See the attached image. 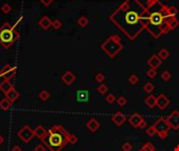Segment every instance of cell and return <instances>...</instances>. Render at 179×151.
I'll return each mask as SVG.
<instances>
[{"label":"cell","instance_id":"5b68a950","mask_svg":"<svg viewBox=\"0 0 179 151\" xmlns=\"http://www.w3.org/2000/svg\"><path fill=\"white\" fill-rule=\"evenodd\" d=\"M123 48L124 46H123L122 39L118 35L110 36L101 44V49L111 59L116 57L121 53V50H123Z\"/></svg>","mask_w":179,"mask_h":151},{"label":"cell","instance_id":"f6af8a7d","mask_svg":"<svg viewBox=\"0 0 179 151\" xmlns=\"http://www.w3.org/2000/svg\"><path fill=\"white\" fill-rule=\"evenodd\" d=\"M174 151H179V145H177V146H175Z\"/></svg>","mask_w":179,"mask_h":151},{"label":"cell","instance_id":"d6986e66","mask_svg":"<svg viewBox=\"0 0 179 151\" xmlns=\"http://www.w3.org/2000/svg\"><path fill=\"white\" fill-rule=\"evenodd\" d=\"M46 133H47V131L45 130L42 126H38L37 128L35 129V131H34V134H35L39 140H43V138H45V135H46Z\"/></svg>","mask_w":179,"mask_h":151},{"label":"cell","instance_id":"6da1fadb","mask_svg":"<svg viewBox=\"0 0 179 151\" xmlns=\"http://www.w3.org/2000/svg\"><path fill=\"white\" fill-rule=\"evenodd\" d=\"M175 6H168L160 0H147L146 14L142 18L144 28L154 38H159L179 25Z\"/></svg>","mask_w":179,"mask_h":151},{"label":"cell","instance_id":"f35d334b","mask_svg":"<svg viewBox=\"0 0 179 151\" xmlns=\"http://www.w3.org/2000/svg\"><path fill=\"white\" fill-rule=\"evenodd\" d=\"M77 142H78L77 136H75V134H69V136H68V143L72 144V145H75Z\"/></svg>","mask_w":179,"mask_h":151},{"label":"cell","instance_id":"8fae6325","mask_svg":"<svg viewBox=\"0 0 179 151\" xmlns=\"http://www.w3.org/2000/svg\"><path fill=\"white\" fill-rule=\"evenodd\" d=\"M147 63H148V65H149L151 68H154V69H156L157 67H159V66H160V64L162 63V60L159 58L157 55H152L151 57L148 59V62Z\"/></svg>","mask_w":179,"mask_h":151},{"label":"cell","instance_id":"ac0fdd59","mask_svg":"<svg viewBox=\"0 0 179 151\" xmlns=\"http://www.w3.org/2000/svg\"><path fill=\"white\" fill-rule=\"evenodd\" d=\"M5 96H6L5 98H8V100H10L13 103V102H15V101L19 98V92L16 90L15 88H13V89H11L8 93H5Z\"/></svg>","mask_w":179,"mask_h":151},{"label":"cell","instance_id":"b9f144b4","mask_svg":"<svg viewBox=\"0 0 179 151\" xmlns=\"http://www.w3.org/2000/svg\"><path fill=\"white\" fill-rule=\"evenodd\" d=\"M147 126V122H146V120H142V122H140V124H139V126H138V128H140V129H144V127Z\"/></svg>","mask_w":179,"mask_h":151},{"label":"cell","instance_id":"2e32d148","mask_svg":"<svg viewBox=\"0 0 179 151\" xmlns=\"http://www.w3.org/2000/svg\"><path fill=\"white\" fill-rule=\"evenodd\" d=\"M99 122L97 121V119H90L89 121L86 123V127H87L88 129H89L90 131H92V132H94V131H97V129L99 128Z\"/></svg>","mask_w":179,"mask_h":151},{"label":"cell","instance_id":"d6a6232c","mask_svg":"<svg viewBox=\"0 0 179 151\" xmlns=\"http://www.w3.org/2000/svg\"><path fill=\"white\" fill-rule=\"evenodd\" d=\"M133 146H132V144L130 142H125L124 144L122 145V150L123 151H131Z\"/></svg>","mask_w":179,"mask_h":151},{"label":"cell","instance_id":"1f68e13d","mask_svg":"<svg viewBox=\"0 0 179 151\" xmlns=\"http://www.w3.org/2000/svg\"><path fill=\"white\" fill-rule=\"evenodd\" d=\"M115 102H116L118 106L123 107V106H125L126 104H127V99L125 98V97H119V98L116 99V101H115Z\"/></svg>","mask_w":179,"mask_h":151},{"label":"cell","instance_id":"7a4b0ae2","mask_svg":"<svg viewBox=\"0 0 179 151\" xmlns=\"http://www.w3.org/2000/svg\"><path fill=\"white\" fill-rule=\"evenodd\" d=\"M144 14L146 8L139 0H125L109 16V20L133 41L146 28L142 21Z\"/></svg>","mask_w":179,"mask_h":151},{"label":"cell","instance_id":"ee69618b","mask_svg":"<svg viewBox=\"0 0 179 151\" xmlns=\"http://www.w3.org/2000/svg\"><path fill=\"white\" fill-rule=\"evenodd\" d=\"M2 143H3V138H2V135L0 134V145H1Z\"/></svg>","mask_w":179,"mask_h":151},{"label":"cell","instance_id":"d590c367","mask_svg":"<svg viewBox=\"0 0 179 151\" xmlns=\"http://www.w3.org/2000/svg\"><path fill=\"white\" fill-rule=\"evenodd\" d=\"M156 75H157V71H156V69H154V68H150L149 71H147V76L149 77L150 79L155 78V77H156Z\"/></svg>","mask_w":179,"mask_h":151},{"label":"cell","instance_id":"836d02e7","mask_svg":"<svg viewBox=\"0 0 179 151\" xmlns=\"http://www.w3.org/2000/svg\"><path fill=\"white\" fill-rule=\"evenodd\" d=\"M147 134H148L149 136H151V138H153V136H154L155 134H157L156 129L154 128V126H153V125L150 126L149 128L147 129Z\"/></svg>","mask_w":179,"mask_h":151},{"label":"cell","instance_id":"ffe728a7","mask_svg":"<svg viewBox=\"0 0 179 151\" xmlns=\"http://www.w3.org/2000/svg\"><path fill=\"white\" fill-rule=\"evenodd\" d=\"M14 88V86H13V84H11L10 81H3L2 83L0 84V90L2 91V92L4 93H8V91L11 90V89H13Z\"/></svg>","mask_w":179,"mask_h":151},{"label":"cell","instance_id":"cb8c5ba5","mask_svg":"<svg viewBox=\"0 0 179 151\" xmlns=\"http://www.w3.org/2000/svg\"><path fill=\"white\" fill-rule=\"evenodd\" d=\"M155 150H156V149H155V146L152 143H150V142L144 144L142 148L139 149V151H155Z\"/></svg>","mask_w":179,"mask_h":151},{"label":"cell","instance_id":"7bdbcfd3","mask_svg":"<svg viewBox=\"0 0 179 151\" xmlns=\"http://www.w3.org/2000/svg\"><path fill=\"white\" fill-rule=\"evenodd\" d=\"M12 151H21V148H20L19 146H15V147H13Z\"/></svg>","mask_w":179,"mask_h":151},{"label":"cell","instance_id":"8d00e7d4","mask_svg":"<svg viewBox=\"0 0 179 151\" xmlns=\"http://www.w3.org/2000/svg\"><path fill=\"white\" fill-rule=\"evenodd\" d=\"M106 101H107V103L112 104L116 101V98H115V96L113 93H109V95H107V97H106Z\"/></svg>","mask_w":179,"mask_h":151},{"label":"cell","instance_id":"52a82bcc","mask_svg":"<svg viewBox=\"0 0 179 151\" xmlns=\"http://www.w3.org/2000/svg\"><path fill=\"white\" fill-rule=\"evenodd\" d=\"M18 135H19V138H21L22 141H24V143H28L35 134H34V131H32L28 126H24V127L18 132Z\"/></svg>","mask_w":179,"mask_h":151},{"label":"cell","instance_id":"74e56055","mask_svg":"<svg viewBox=\"0 0 179 151\" xmlns=\"http://www.w3.org/2000/svg\"><path fill=\"white\" fill-rule=\"evenodd\" d=\"M51 26L55 28V30H60V28H62V22H61L60 20H58V19H56V20L52 21Z\"/></svg>","mask_w":179,"mask_h":151},{"label":"cell","instance_id":"5bb4252c","mask_svg":"<svg viewBox=\"0 0 179 151\" xmlns=\"http://www.w3.org/2000/svg\"><path fill=\"white\" fill-rule=\"evenodd\" d=\"M62 81L66 84V85H71V84L75 81V73H72L71 71H66V73L62 76Z\"/></svg>","mask_w":179,"mask_h":151},{"label":"cell","instance_id":"d4e9b609","mask_svg":"<svg viewBox=\"0 0 179 151\" xmlns=\"http://www.w3.org/2000/svg\"><path fill=\"white\" fill-rule=\"evenodd\" d=\"M157 56H158L161 60H166V59L169 58L170 53H169V50H168L167 48H161V49L158 52V55H157Z\"/></svg>","mask_w":179,"mask_h":151},{"label":"cell","instance_id":"4fadbf2b","mask_svg":"<svg viewBox=\"0 0 179 151\" xmlns=\"http://www.w3.org/2000/svg\"><path fill=\"white\" fill-rule=\"evenodd\" d=\"M142 120H144V118H142L139 113H133V114L129 118V123L131 124L134 128H137Z\"/></svg>","mask_w":179,"mask_h":151},{"label":"cell","instance_id":"8992f818","mask_svg":"<svg viewBox=\"0 0 179 151\" xmlns=\"http://www.w3.org/2000/svg\"><path fill=\"white\" fill-rule=\"evenodd\" d=\"M153 126H154V128L156 129V132H157V134H158V136L160 138H162V140H164V138H167L168 131L171 129V126L169 125L167 120L163 118H159L158 120L153 124Z\"/></svg>","mask_w":179,"mask_h":151},{"label":"cell","instance_id":"4316f807","mask_svg":"<svg viewBox=\"0 0 179 151\" xmlns=\"http://www.w3.org/2000/svg\"><path fill=\"white\" fill-rule=\"evenodd\" d=\"M161 80H163L164 82H169L172 79V73L169 71H164L163 73H161Z\"/></svg>","mask_w":179,"mask_h":151},{"label":"cell","instance_id":"4dcf8cb0","mask_svg":"<svg viewBox=\"0 0 179 151\" xmlns=\"http://www.w3.org/2000/svg\"><path fill=\"white\" fill-rule=\"evenodd\" d=\"M94 79H95V81H97V83L102 84L103 82L105 81V75L103 73H97V75H95Z\"/></svg>","mask_w":179,"mask_h":151},{"label":"cell","instance_id":"277c9868","mask_svg":"<svg viewBox=\"0 0 179 151\" xmlns=\"http://www.w3.org/2000/svg\"><path fill=\"white\" fill-rule=\"evenodd\" d=\"M16 24L14 26L8 22H4L0 26V44L3 48H10L18 40L19 34L15 30Z\"/></svg>","mask_w":179,"mask_h":151},{"label":"cell","instance_id":"30bf717a","mask_svg":"<svg viewBox=\"0 0 179 151\" xmlns=\"http://www.w3.org/2000/svg\"><path fill=\"white\" fill-rule=\"evenodd\" d=\"M169 104H170L169 98H168L166 95H163V93L159 95V96L156 98V106L159 109H161V110H163Z\"/></svg>","mask_w":179,"mask_h":151},{"label":"cell","instance_id":"ab89813d","mask_svg":"<svg viewBox=\"0 0 179 151\" xmlns=\"http://www.w3.org/2000/svg\"><path fill=\"white\" fill-rule=\"evenodd\" d=\"M41 3H42L44 6H49L52 2H54V0H40Z\"/></svg>","mask_w":179,"mask_h":151},{"label":"cell","instance_id":"9c48e42d","mask_svg":"<svg viewBox=\"0 0 179 151\" xmlns=\"http://www.w3.org/2000/svg\"><path fill=\"white\" fill-rule=\"evenodd\" d=\"M16 73H17V68L16 67H11L10 65H5L0 71V77H2L4 81H10V79L13 78Z\"/></svg>","mask_w":179,"mask_h":151},{"label":"cell","instance_id":"e575fe53","mask_svg":"<svg viewBox=\"0 0 179 151\" xmlns=\"http://www.w3.org/2000/svg\"><path fill=\"white\" fill-rule=\"evenodd\" d=\"M1 11H2V13H4V14H8V13L12 12V6H11L10 4H8V3H4V4L1 6Z\"/></svg>","mask_w":179,"mask_h":151},{"label":"cell","instance_id":"484cf974","mask_svg":"<svg viewBox=\"0 0 179 151\" xmlns=\"http://www.w3.org/2000/svg\"><path fill=\"white\" fill-rule=\"evenodd\" d=\"M154 88H155V86H154V84L153 83H151V82H148V83H146L144 85V87H142V89H144V91L147 93H151V92H153V90H154Z\"/></svg>","mask_w":179,"mask_h":151},{"label":"cell","instance_id":"9a60e30c","mask_svg":"<svg viewBox=\"0 0 179 151\" xmlns=\"http://www.w3.org/2000/svg\"><path fill=\"white\" fill-rule=\"evenodd\" d=\"M51 24H52V21L50 20V18L48 17V16H43V17L41 18V19H40V21H39V25L44 30H48V28L51 26Z\"/></svg>","mask_w":179,"mask_h":151},{"label":"cell","instance_id":"3957f363","mask_svg":"<svg viewBox=\"0 0 179 151\" xmlns=\"http://www.w3.org/2000/svg\"><path fill=\"white\" fill-rule=\"evenodd\" d=\"M69 134L61 125H56L48 130L42 141L51 151H61L68 143Z\"/></svg>","mask_w":179,"mask_h":151},{"label":"cell","instance_id":"83f0119b","mask_svg":"<svg viewBox=\"0 0 179 151\" xmlns=\"http://www.w3.org/2000/svg\"><path fill=\"white\" fill-rule=\"evenodd\" d=\"M49 97H50V93L48 92L47 90H42L39 93V98L41 99V101H43V102L47 101L48 99H49Z\"/></svg>","mask_w":179,"mask_h":151},{"label":"cell","instance_id":"60d3db41","mask_svg":"<svg viewBox=\"0 0 179 151\" xmlns=\"http://www.w3.org/2000/svg\"><path fill=\"white\" fill-rule=\"evenodd\" d=\"M35 151H45V147L43 146V145H38V146H36L35 148Z\"/></svg>","mask_w":179,"mask_h":151},{"label":"cell","instance_id":"f546056e","mask_svg":"<svg viewBox=\"0 0 179 151\" xmlns=\"http://www.w3.org/2000/svg\"><path fill=\"white\" fill-rule=\"evenodd\" d=\"M97 90L99 95H105L106 92H108V86L106 84H99Z\"/></svg>","mask_w":179,"mask_h":151},{"label":"cell","instance_id":"603a6c76","mask_svg":"<svg viewBox=\"0 0 179 151\" xmlns=\"http://www.w3.org/2000/svg\"><path fill=\"white\" fill-rule=\"evenodd\" d=\"M78 24L81 26V28H86L88 24H89V19L85 16H81V17L78 19Z\"/></svg>","mask_w":179,"mask_h":151},{"label":"cell","instance_id":"e0dca14e","mask_svg":"<svg viewBox=\"0 0 179 151\" xmlns=\"http://www.w3.org/2000/svg\"><path fill=\"white\" fill-rule=\"evenodd\" d=\"M89 99V93L87 90H79L77 93V100L79 102H87Z\"/></svg>","mask_w":179,"mask_h":151},{"label":"cell","instance_id":"44dd1931","mask_svg":"<svg viewBox=\"0 0 179 151\" xmlns=\"http://www.w3.org/2000/svg\"><path fill=\"white\" fill-rule=\"evenodd\" d=\"M144 103H146V105H147L148 107H150V108H154L155 106H156V98H155L154 96L150 95V96L144 100Z\"/></svg>","mask_w":179,"mask_h":151},{"label":"cell","instance_id":"ba28073f","mask_svg":"<svg viewBox=\"0 0 179 151\" xmlns=\"http://www.w3.org/2000/svg\"><path fill=\"white\" fill-rule=\"evenodd\" d=\"M166 120L169 123V125L171 126V128L175 129V130L179 129V111L174 110Z\"/></svg>","mask_w":179,"mask_h":151},{"label":"cell","instance_id":"7c38bea8","mask_svg":"<svg viewBox=\"0 0 179 151\" xmlns=\"http://www.w3.org/2000/svg\"><path fill=\"white\" fill-rule=\"evenodd\" d=\"M111 120H112V122H113V123H114L116 126H122L123 124L126 122L127 118H126V116H125L124 113L116 112V113H114V114L112 116Z\"/></svg>","mask_w":179,"mask_h":151},{"label":"cell","instance_id":"7402d4cb","mask_svg":"<svg viewBox=\"0 0 179 151\" xmlns=\"http://www.w3.org/2000/svg\"><path fill=\"white\" fill-rule=\"evenodd\" d=\"M12 106V102L10 100H8V98H4L0 101V108L2 110H8Z\"/></svg>","mask_w":179,"mask_h":151},{"label":"cell","instance_id":"bcb514c9","mask_svg":"<svg viewBox=\"0 0 179 151\" xmlns=\"http://www.w3.org/2000/svg\"><path fill=\"white\" fill-rule=\"evenodd\" d=\"M167 1H169V0H167Z\"/></svg>","mask_w":179,"mask_h":151},{"label":"cell","instance_id":"f1b7e54d","mask_svg":"<svg viewBox=\"0 0 179 151\" xmlns=\"http://www.w3.org/2000/svg\"><path fill=\"white\" fill-rule=\"evenodd\" d=\"M128 81H129V83L132 84V85H135V84L138 83V77H137V75H135V73H131V75L129 76V79H128Z\"/></svg>","mask_w":179,"mask_h":151}]
</instances>
